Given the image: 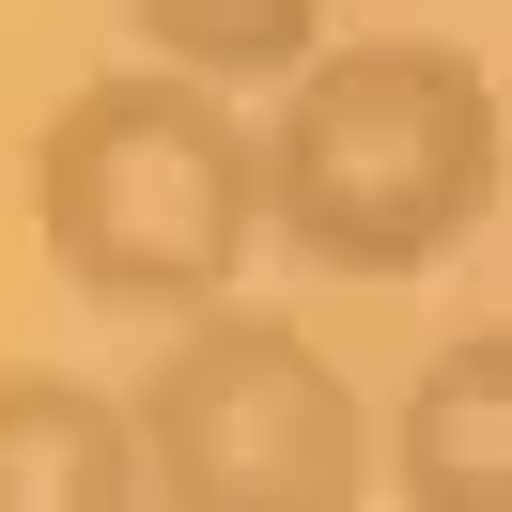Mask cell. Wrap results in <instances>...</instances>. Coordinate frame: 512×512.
<instances>
[{
    "label": "cell",
    "mask_w": 512,
    "mask_h": 512,
    "mask_svg": "<svg viewBox=\"0 0 512 512\" xmlns=\"http://www.w3.org/2000/svg\"><path fill=\"white\" fill-rule=\"evenodd\" d=\"M512 187V94L450 32L311 47L264 125V233L326 280H419Z\"/></svg>",
    "instance_id": "cell-1"
},
{
    "label": "cell",
    "mask_w": 512,
    "mask_h": 512,
    "mask_svg": "<svg viewBox=\"0 0 512 512\" xmlns=\"http://www.w3.org/2000/svg\"><path fill=\"white\" fill-rule=\"evenodd\" d=\"M32 233L94 311H202L264 249V140L187 63L78 78L32 140Z\"/></svg>",
    "instance_id": "cell-2"
},
{
    "label": "cell",
    "mask_w": 512,
    "mask_h": 512,
    "mask_svg": "<svg viewBox=\"0 0 512 512\" xmlns=\"http://www.w3.org/2000/svg\"><path fill=\"white\" fill-rule=\"evenodd\" d=\"M125 404H140V481L171 512H357L388 466L342 357L295 342L280 311H218V295L156 342Z\"/></svg>",
    "instance_id": "cell-3"
},
{
    "label": "cell",
    "mask_w": 512,
    "mask_h": 512,
    "mask_svg": "<svg viewBox=\"0 0 512 512\" xmlns=\"http://www.w3.org/2000/svg\"><path fill=\"white\" fill-rule=\"evenodd\" d=\"M388 481L419 512H512V326H466V342H435L404 373Z\"/></svg>",
    "instance_id": "cell-4"
},
{
    "label": "cell",
    "mask_w": 512,
    "mask_h": 512,
    "mask_svg": "<svg viewBox=\"0 0 512 512\" xmlns=\"http://www.w3.org/2000/svg\"><path fill=\"white\" fill-rule=\"evenodd\" d=\"M140 481V404H109L94 373L0 357V512H125Z\"/></svg>",
    "instance_id": "cell-5"
},
{
    "label": "cell",
    "mask_w": 512,
    "mask_h": 512,
    "mask_svg": "<svg viewBox=\"0 0 512 512\" xmlns=\"http://www.w3.org/2000/svg\"><path fill=\"white\" fill-rule=\"evenodd\" d=\"M140 16V47H156V63H187V78H295L326 47V0H125Z\"/></svg>",
    "instance_id": "cell-6"
}]
</instances>
